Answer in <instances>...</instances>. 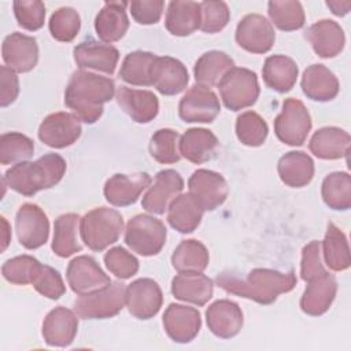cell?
Listing matches in <instances>:
<instances>
[{
  "instance_id": "34",
  "label": "cell",
  "mask_w": 351,
  "mask_h": 351,
  "mask_svg": "<svg viewBox=\"0 0 351 351\" xmlns=\"http://www.w3.org/2000/svg\"><path fill=\"white\" fill-rule=\"evenodd\" d=\"M165 25L173 36L185 37L192 34L200 27V4L195 1H170Z\"/></svg>"
},
{
  "instance_id": "25",
  "label": "cell",
  "mask_w": 351,
  "mask_h": 351,
  "mask_svg": "<svg viewBox=\"0 0 351 351\" xmlns=\"http://www.w3.org/2000/svg\"><path fill=\"white\" fill-rule=\"evenodd\" d=\"M208 329L221 339L236 336L243 326V311L237 303L221 299L208 306L206 311Z\"/></svg>"
},
{
  "instance_id": "52",
  "label": "cell",
  "mask_w": 351,
  "mask_h": 351,
  "mask_svg": "<svg viewBox=\"0 0 351 351\" xmlns=\"http://www.w3.org/2000/svg\"><path fill=\"white\" fill-rule=\"evenodd\" d=\"M321 243L317 240H313L303 247L300 263L302 280L310 281L326 271L321 261Z\"/></svg>"
},
{
  "instance_id": "42",
  "label": "cell",
  "mask_w": 351,
  "mask_h": 351,
  "mask_svg": "<svg viewBox=\"0 0 351 351\" xmlns=\"http://www.w3.org/2000/svg\"><path fill=\"white\" fill-rule=\"evenodd\" d=\"M267 12L271 22L284 32H292L303 27L304 11L299 1L273 0L267 4Z\"/></svg>"
},
{
  "instance_id": "53",
  "label": "cell",
  "mask_w": 351,
  "mask_h": 351,
  "mask_svg": "<svg viewBox=\"0 0 351 351\" xmlns=\"http://www.w3.org/2000/svg\"><path fill=\"white\" fill-rule=\"evenodd\" d=\"M165 3L162 0H134L129 3L130 14L133 19L140 25H154L158 23Z\"/></svg>"
},
{
  "instance_id": "29",
  "label": "cell",
  "mask_w": 351,
  "mask_h": 351,
  "mask_svg": "<svg viewBox=\"0 0 351 351\" xmlns=\"http://www.w3.org/2000/svg\"><path fill=\"white\" fill-rule=\"evenodd\" d=\"M214 292L213 280L202 273H180L171 280V293L176 299L204 306Z\"/></svg>"
},
{
  "instance_id": "44",
  "label": "cell",
  "mask_w": 351,
  "mask_h": 351,
  "mask_svg": "<svg viewBox=\"0 0 351 351\" xmlns=\"http://www.w3.org/2000/svg\"><path fill=\"white\" fill-rule=\"evenodd\" d=\"M180 134L173 129L156 130L149 141L151 156L159 163H176L181 159L178 149Z\"/></svg>"
},
{
  "instance_id": "40",
  "label": "cell",
  "mask_w": 351,
  "mask_h": 351,
  "mask_svg": "<svg viewBox=\"0 0 351 351\" xmlns=\"http://www.w3.org/2000/svg\"><path fill=\"white\" fill-rule=\"evenodd\" d=\"M321 195L325 204L332 210H348L351 207V176L335 171L322 181Z\"/></svg>"
},
{
  "instance_id": "22",
  "label": "cell",
  "mask_w": 351,
  "mask_h": 351,
  "mask_svg": "<svg viewBox=\"0 0 351 351\" xmlns=\"http://www.w3.org/2000/svg\"><path fill=\"white\" fill-rule=\"evenodd\" d=\"M74 60L77 66L84 69H92L106 74L115 71L119 60V52L110 44H101L93 40L82 41L74 47Z\"/></svg>"
},
{
  "instance_id": "37",
  "label": "cell",
  "mask_w": 351,
  "mask_h": 351,
  "mask_svg": "<svg viewBox=\"0 0 351 351\" xmlns=\"http://www.w3.org/2000/svg\"><path fill=\"white\" fill-rule=\"evenodd\" d=\"M81 218L78 214L67 213L55 219L52 251L60 258H69L81 251L77 233L80 230Z\"/></svg>"
},
{
  "instance_id": "54",
  "label": "cell",
  "mask_w": 351,
  "mask_h": 351,
  "mask_svg": "<svg viewBox=\"0 0 351 351\" xmlns=\"http://www.w3.org/2000/svg\"><path fill=\"white\" fill-rule=\"evenodd\" d=\"M0 106L7 107L19 95V81L14 70L7 66L0 67Z\"/></svg>"
},
{
  "instance_id": "7",
  "label": "cell",
  "mask_w": 351,
  "mask_h": 351,
  "mask_svg": "<svg viewBox=\"0 0 351 351\" xmlns=\"http://www.w3.org/2000/svg\"><path fill=\"white\" fill-rule=\"evenodd\" d=\"M218 89L225 107L232 111L252 106L259 96L256 74L244 67L230 69L219 81Z\"/></svg>"
},
{
  "instance_id": "28",
  "label": "cell",
  "mask_w": 351,
  "mask_h": 351,
  "mask_svg": "<svg viewBox=\"0 0 351 351\" xmlns=\"http://www.w3.org/2000/svg\"><path fill=\"white\" fill-rule=\"evenodd\" d=\"M218 148L217 136L203 128H192L188 129L181 137L178 143V149L181 156L186 160L200 165L208 162L215 155Z\"/></svg>"
},
{
  "instance_id": "45",
  "label": "cell",
  "mask_w": 351,
  "mask_h": 351,
  "mask_svg": "<svg viewBox=\"0 0 351 351\" xmlns=\"http://www.w3.org/2000/svg\"><path fill=\"white\" fill-rule=\"evenodd\" d=\"M34 154L33 140L27 136L10 132L0 137V163L10 165L14 162H23Z\"/></svg>"
},
{
  "instance_id": "10",
  "label": "cell",
  "mask_w": 351,
  "mask_h": 351,
  "mask_svg": "<svg viewBox=\"0 0 351 351\" xmlns=\"http://www.w3.org/2000/svg\"><path fill=\"white\" fill-rule=\"evenodd\" d=\"M15 229L19 243L27 250H36L48 240L49 221L37 204L25 203L16 213Z\"/></svg>"
},
{
  "instance_id": "8",
  "label": "cell",
  "mask_w": 351,
  "mask_h": 351,
  "mask_svg": "<svg viewBox=\"0 0 351 351\" xmlns=\"http://www.w3.org/2000/svg\"><path fill=\"white\" fill-rule=\"evenodd\" d=\"M311 130V117L306 106L293 97L285 99L282 110L274 119L277 138L288 145H302Z\"/></svg>"
},
{
  "instance_id": "51",
  "label": "cell",
  "mask_w": 351,
  "mask_h": 351,
  "mask_svg": "<svg viewBox=\"0 0 351 351\" xmlns=\"http://www.w3.org/2000/svg\"><path fill=\"white\" fill-rule=\"evenodd\" d=\"M32 285L38 293L53 300L59 299L66 292V287L59 271L47 265H41L38 267Z\"/></svg>"
},
{
  "instance_id": "11",
  "label": "cell",
  "mask_w": 351,
  "mask_h": 351,
  "mask_svg": "<svg viewBox=\"0 0 351 351\" xmlns=\"http://www.w3.org/2000/svg\"><path fill=\"white\" fill-rule=\"evenodd\" d=\"M163 302L162 289L152 278H138L125 291V304L129 313L138 319L155 317Z\"/></svg>"
},
{
  "instance_id": "30",
  "label": "cell",
  "mask_w": 351,
  "mask_h": 351,
  "mask_svg": "<svg viewBox=\"0 0 351 351\" xmlns=\"http://www.w3.org/2000/svg\"><path fill=\"white\" fill-rule=\"evenodd\" d=\"M303 93L315 101H329L339 93V80L324 64L308 66L300 81Z\"/></svg>"
},
{
  "instance_id": "18",
  "label": "cell",
  "mask_w": 351,
  "mask_h": 351,
  "mask_svg": "<svg viewBox=\"0 0 351 351\" xmlns=\"http://www.w3.org/2000/svg\"><path fill=\"white\" fill-rule=\"evenodd\" d=\"M1 55L7 67L15 73H27L38 62V45L34 37L15 32L4 38Z\"/></svg>"
},
{
  "instance_id": "21",
  "label": "cell",
  "mask_w": 351,
  "mask_h": 351,
  "mask_svg": "<svg viewBox=\"0 0 351 351\" xmlns=\"http://www.w3.org/2000/svg\"><path fill=\"white\" fill-rule=\"evenodd\" d=\"M78 315L66 307H55L43 322V337L48 346L67 347L74 341L78 330Z\"/></svg>"
},
{
  "instance_id": "23",
  "label": "cell",
  "mask_w": 351,
  "mask_h": 351,
  "mask_svg": "<svg viewBox=\"0 0 351 351\" xmlns=\"http://www.w3.org/2000/svg\"><path fill=\"white\" fill-rule=\"evenodd\" d=\"M307 282L308 285L300 298V308L303 313L313 317L322 315L335 300L337 292L336 278L329 271H325Z\"/></svg>"
},
{
  "instance_id": "12",
  "label": "cell",
  "mask_w": 351,
  "mask_h": 351,
  "mask_svg": "<svg viewBox=\"0 0 351 351\" xmlns=\"http://www.w3.org/2000/svg\"><path fill=\"white\" fill-rule=\"evenodd\" d=\"M81 132V121L75 114L53 112L41 122L38 138L48 147L66 148L78 140Z\"/></svg>"
},
{
  "instance_id": "38",
  "label": "cell",
  "mask_w": 351,
  "mask_h": 351,
  "mask_svg": "<svg viewBox=\"0 0 351 351\" xmlns=\"http://www.w3.org/2000/svg\"><path fill=\"white\" fill-rule=\"evenodd\" d=\"M208 251L203 243L191 239L181 241L171 255V265L178 273H203L208 265Z\"/></svg>"
},
{
  "instance_id": "5",
  "label": "cell",
  "mask_w": 351,
  "mask_h": 351,
  "mask_svg": "<svg viewBox=\"0 0 351 351\" xmlns=\"http://www.w3.org/2000/svg\"><path fill=\"white\" fill-rule=\"evenodd\" d=\"M125 243L138 255H156L166 243V228L160 219L148 214H138L126 223Z\"/></svg>"
},
{
  "instance_id": "2",
  "label": "cell",
  "mask_w": 351,
  "mask_h": 351,
  "mask_svg": "<svg viewBox=\"0 0 351 351\" xmlns=\"http://www.w3.org/2000/svg\"><path fill=\"white\" fill-rule=\"evenodd\" d=\"M115 95V82L108 77L77 70L73 73L66 90L64 104L85 123H95L103 114L104 103Z\"/></svg>"
},
{
  "instance_id": "6",
  "label": "cell",
  "mask_w": 351,
  "mask_h": 351,
  "mask_svg": "<svg viewBox=\"0 0 351 351\" xmlns=\"http://www.w3.org/2000/svg\"><path fill=\"white\" fill-rule=\"evenodd\" d=\"M125 291V284L117 281L97 291L80 295L74 302V311L84 319L111 318L123 308Z\"/></svg>"
},
{
  "instance_id": "17",
  "label": "cell",
  "mask_w": 351,
  "mask_h": 351,
  "mask_svg": "<svg viewBox=\"0 0 351 351\" xmlns=\"http://www.w3.org/2000/svg\"><path fill=\"white\" fill-rule=\"evenodd\" d=\"M149 77L151 85L165 96L181 93L189 81L186 67L170 56H156Z\"/></svg>"
},
{
  "instance_id": "36",
  "label": "cell",
  "mask_w": 351,
  "mask_h": 351,
  "mask_svg": "<svg viewBox=\"0 0 351 351\" xmlns=\"http://www.w3.org/2000/svg\"><path fill=\"white\" fill-rule=\"evenodd\" d=\"M234 67L233 59L222 51H208L203 53L195 63L193 74L197 85H218L222 77Z\"/></svg>"
},
{
  "instance_id": "55",
  "label": "cell",
  "mask_w": 351,
  "mask_h": 351,
  "mask_svg": "<svg viewBox=\"0 0 351 351\" xmlns=\"http://www.w3.org/2000/svg\"><path fill=\"white\" fill-rule=\"evenodd\" d=\"M326 5L332 10V12L337 16H344L348 14L351 8V1H337V0H329L326 1Z\"/></svg>"
},
{
  "instance_id": "16",
  "label": "cell",
  "mask_w": 351,
  "mask_h": 351,
  "mask_svg": "<svg viewBox=\"0 0 351 351\" xmlns=\"http://www.w3.org/2000/svg\"><path fill=\"white\" fill-rule=\"evenodd\" d=\"M66 277L70 288L77 295H85L111 284L110 277L101 270L99 263L88 255L74 258L67 266Z\"/></svg>"
},
{
  "instance_id": "50",
  "label": "cell",
  "mask_w": 351,
  "mask_h": 351,
  "mask_svg": "<svg viewBox=\"0 0 351 351\" xmlns=\"http://www.w3.org/2000/svg\"><path fill=\"white\" fill-rule=\"evenodd\" d=\"M106 267L121 280L130 278L138 270V261L134 255L122 247H114L104 255Z\"/></svg>"
},
{
  "instance_id": "41",
  "label": "cell",
  "mask_w": 351,
  "mask_h": 351,
  "mask_svg": "<svg viewBox=\"0 0 351 351\" xmlns=\"http://www.w3.org/2000/svg\"><path fill=\"white\" fill-rule=\"evenodd\" d=\"M156 55L145 51H134L125 56L119 77L126 84L136 86H149L151 85V67Z\"/></svg>"
},
{
  "instance_id": "49",
  "label": "cell",
  "mask_w": 351,
  "mask_h": 351,
  "mask_svg": "<svg viewBox=\"0 0 351 351\" xmlns=\"http://www.w3.org/2000/svg\"><path fill=\"white\" fill-rule=\"evenodd\" d=\"M14 14L21 27L36 32L44 25L45 5L38 0H16L14 1Z\"/></svg>"
},
{
  "instance_id": "15",
  "label": "cell",
  "mask_w": 351,
  "mask_h": 351,
  "mask_svg": "<svg viewBox=\"0 0 351 351\" xmlns=\"http://www.w3.org/2000/svg\"><path fill=\"white\" fill-rule=\"evenodd\" d=\"M184 189V180L176 170H160L143 196V208L152 214H163Z\"/></svg>"
},
{
  "instance_id": "13",
  "label": "cell",
  "mask_w": 351,
  "mask_h": 351,
  "mask_svg": "<svg viewBox=\"0 0 351 351\" xmlns=\"http://www.w3.org/2000/svg\"><path fill=\"white\" fill-rule=\"evenodd\" d=\"M276 33L271 23L259 14L245 15L236 27L237 44L252 53H266L271 49Z\"/></svg>"
},
{
  "instance_id": "20",
  "label": "cell",
  "mask_w": 351,
  "mask_h": 351,
  "mask_svg": "<svg viewBox=\"0 0 351 351\" xmlns=\"http://www.w3.org/2000/svg\"><path fill=\"white\" fill-rule=\"evenodd\" d=\"M151 181L152 178L148 173L114 174L104 185V197L110 204L117 207L130 206L137 202Z\"/></svg>"
},
{
  "instance_id": "35",
  "label": "cell",
  "mask_w": 351,
  "mask_h": 351,
  "mask_svg": "<svg viewBox=\"0 0 351 351\" xmlns=\"http://www.w3.org/2000/svg\"><path fill=\"white\" fill-rule=\"evenodd\" d=\"M262 75L265 84L278 92L285 93L291 90L298 78L296 63L285 55H273L265 60Z\"/></svg>"
},
{
  "instance_id": "43",
  "label": "cell",
  "mask_w": 351,
  "mask_h": 351,
  "mask_svg": "<svg viewBox=\"0 0 351 351\" xmlns=\"http://www.w3.org/2000/svg\"><path fill=\"white\" fill-rule=\"evenodd\" d=\"M267 123L259 114L254 111H245L236 119V136L244 145H262L267 137Z\"/></svg>"
},
{
  "instance_id": "19",
  "label": "cell",
  "mask_w": 351,
  "mask_h": 351,
  "mask_svg": "<svg viewBox=\"0 0 351 351\" xmlns=\"http://www.w3.org/2000/svg\"><path fill=\"white\" fill-rule=\"evenodd\" d=\"M163 326L173 341L189 343L200 330V313L195 307L171 303L163 314Z\"/></svg>"
},
{
  "instance_id": "26",
  "label": "cell",
  "mask_w": 351,
  "mask_h": 351,
  "mask_svg": "<svg viewBox=\"0 0 351 351\" xmlns=\"http://www.w3.org/2000/svg\"><path fill=\"white\" fill-rule=\"evenodd\" d=\"M304 37L311 44L314 52L325 59L339 55L346 43L343 29L332 19H321L313 23L307 29Z\"/></svg>"
},
{
  "instance_id": "33",
  "label": "cell",
  "mask_w": 351,
  "mask_h": 351,
  "mask_svg": "<svg viewBox=\"0 0 351 351\" xmlns=\"http://www.w3.org/2000/svg\"><path fill=\"white\" fill-rule=\"evenodd\" d=\"M167 210V222L180 233H192L200 225L204 211L191 193H180Z\"/></svg>"
},
{
  "instance_id": "4",
  "label": "cell",
  "mask_w": 351,
  "mask_h": 351,
  "mask_svg": "<svg viewBox=\"0 0 351 351\" xmlns=\"http://www.w3.org/2000/svg\"><path fill=\"white\" fill-rule=\"evenodd\" d=\"M123 230L122 215L108 207H97L86 213L80 222L82 241L92 251H103L114 244Z\"/></svg>"
},
{
  "instance_id": "27",
  "label": "cell",
  "mask_w": 351,
  "mask_h": 351,
  "mask_svg": "<svg viewBox=\"0 0 351 351\" xmlns=\"http://www.w3.org/2000/svg\"><path fill=\"white\" fill-rule=\"evenodd\" d=\"M126 5H129L126 1H107L96 15L95 30L103 43H115L128 32L129 19L125 10Z\"/></svg>"
},
{
  "instance_id": "39",
  "label": "cell",
  "mask_w": 351,
  "mask_h": 351,
  "mask_svg": "<svg viewBox=\"0 0 351 351\" xmlns=\"http://www.w3.org/2000/svg\"><path fill=\"white\" fill-rule=\"evenodd\" d=\"M326 266L335 271H343L350 267V247L346 234L333 222L328 223L325 239L321 244Z\"/></svg>"
},
{
  "instance_id": "32",
  "label": "cell",
  "mask_w": 351,
  "mask_h": 351,
  "mask_svg": "<svg viewBox=\"0 0 351 351\" xmlns=\"http://www.w3.org/2000/svg\"><path fill=\"white\" fill-rule=\"evenodd\" d=\"M278 176L291 188L306 186L314 177V162L303 151H291L278 160Z\"/></svg>"
},
{
  "instance_id": "31",
  "label": "cell",
  "mask_w": 351,
  "mask_h": 351,
  "mask_svg": "<svg viewBox=\"0 0 351 351\" xmlns=\"http://www.w3.org/2000/svg\"><path fill=\"white\" fill-rule=\"evenodd\" d=\"M350 134L335 126L318 129L310 138L308 148L319 159H340L350 152Z\"/></svg>"
},
{
  "instance_id": "47",
  "label": "cell",
  "mask_w": 351,
  "mask_h": 351,
  "mask_svg": "<svg viewBox=\"0 0 351 351\" xmlns=\"http://www.w3.org/2000/svg\"><path fill=\"white\" fill-rule=\"evenodd\" d=\"M40 266L41 263L36 258L30 255H19L5 262L1 267V273L8 282L26 285L32 284Z\"/></svg>"
},
{
  "instance_id": "3",
  "label": "cell",
  "mask_w": 351,
  "mask_h": 351,
  "mask_svg": "<svg viewBox=\"0 0 351 351\" xmlns=\"http://www.w3.org/2000/svg\"><path fill=\"white\" fill-rule=\"evenodd\" d=\"M66 173V160L58 154H47L36 162H19L8 169L3 181L12 191L33 196L43 189L55 186Z\"/></svg>"
},
{
  "instance_id": "56",
  "label": "cell",
  "mask_w": 351,
  "mask_h": 351,
  "mask_svg": "<svg viewBox=\"0 0 351 351\" xmlns=\"http://www.w3.org/2000/svg\"><path fill=\"white\" fill-rule=\"evenodd\" d=\"M1 219V225H3V239H1V251H4L10 243V236H11V230H10V225L7 222V219L4 217L0 218Z\"/></svg>"
},
{
  "instance_id": "24",
  "label": "cell",
  "mask_w": 351,
  "mask_h": 351,
  "mask_svg": "<svg viewBox=\"0 0 351 351\" xmlns=\"http://www.w3.org/2000/svg\"><path fill=\"white\" fill-rule=\"evenodd\" d=\"M115 97L118 106L137 123H148L158 115L159 101L151 90L121 86Z\"/></svg>"
},
{
  "instance_id": "46",
  "label": "cell",
  "mask_w": 351,
  "mask_h": 351,
  "mask_svg": "<svg viewBox=\"0 0 351 351\" xmlns=\"http://www.w3.org/2000/svg\"><path fill=\"white\" fill-rule=\"evenodd\" d=\"M51 36L62 43H70L75 38L81 27L78 12L71 7H62L56 10L49 19Z\"/></svg>"
},
{
  "instance_id": "1",
  "label": "cell",
  "mask_w": 351,
  "mask_h": 351,
  "mask_svg": "<svg viewBox=\"0 0 351 351\" xmlns=\"http://www.w3.org/2000/svg\"><path fill=\"white\" fill-rule=\"evenodd\" d=\"M217 284L226 292L251 299L259 304L276 302L278 295L292 291L296 285L293 270L281 273L274 269H252L244 277L233 271H222L217 276Z\"/></svg>"
},
{
  "instance_id": "14",
  "label": "cell",
  "mask_w": 351,
  "mask_h": 351,
  "mask_svg": "<svg viewBox=\"0 0 351 351\" xmlns=\"http://www.w3.org/2000/svg\"><path fill=\"white\" fill-rule=\"evenodd\" d=\"M189 193L200 203L204 211H213L228 197L226 180L217 171L199 169L188 181Z\"/></svg>"
},
{
  "instance_id": "9",
  "label": "cell",
  "mask_w": 351,
  "mask_h": 351,
  "mask_svg": "<svg viewBox=\"0 0 351 351\" xmlns=\"http://www.w3.org/2000/svg\"><path fill=\"white\" fill-rule=\"evenodd\" d=\"M221 111L217 95L207 86L193 85L182 96L178 104L180 118L185 122H213Z\"/></svg>"
},
{
  "instance_id": "48",
  "label": "cell",
  "mask_w": 351,
  "mask_h": 351,
  "mask_svg": "<svg viewBox=\"0 0 351 351\" xmlns=\"http://www.w3.org/2000/svg\"><path fill=\"white\" fill-rule=\"evenodd\" d=\"M200 4V30L204 33H218L229 22V7L223 1H202Z\"/></svg>"
}]
</instances>
